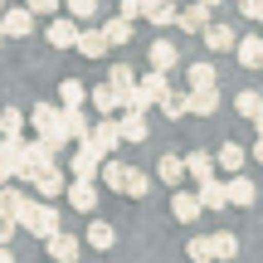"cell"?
Segmentation results:
<instances>
[{"label":"cell","mask_w":263,"mask_h":263,"mask_svg":"<svg viewBox=\"0 0 263 263\" xmlns=\"http://www.w3.org/2000/svg\"><path fill=\"white\" fill-rule=\"evenodd\" d=\"M59 112H64V107H54V103H34V117H29V122H34V137L44 141L49 151H64L68 146L64 127H59Z\"/></svg>","instance_id":"1"},{"label":"cell","mask_w":263,"mask_h":263,"mask_svg":"<svg viewBox=\"0 0 263 263\" xmlns=\"http://www.w3.org/2000/svg\"><path fill=\"white\" fill-rule=\"evenodd\" d=\"M166 88H171V78L151 68L146 78H137V83H132V93H127V107H137V112H146L151 103H161V93H166Z\"/></svg>","instance_id":"2"},{"label":"cell","mask_w":263,"mask_h":263,"mask_svg":"<svg viewBox=\"0 0 263 263\" xmlns=\"http://www.w3.org/2000/svg\"><path fill=\"white\" fill-rule=\"evenodd\" d=\"M88 146L98 151V156H112L117 146H122V132H117V117H103V122L88 127Z\"/></svg>","instance_id":"3"},{"label":"cell","mask_w":263,"mask_h":263,"mask_svg":"<svg viewBox=\"0 0 263 263\" xmlns=\"http://www.w3.org/2000/svg\"><path fill=\"white\" fill-rule=\"evenodd\" d=\"M34 195H44V200H54V195H64V185H68V176H64V166L59 161H49V166H39L34 171Z\"/></svg>","instance_id":"4"},{"label":"cell","mask_w":263,"mask_h":263,"mask_svg":"<svg viewBox=\"0 0 263 263\" xmlns=\"http://www.w3.org/2000/svg\"><path fill=\"white\" fill-rule=\"evenodd\" d=\"M0 205H5V215L15 219L20 229H25L29 219H34V200H29V195H25L20 185H5V190H0Z\"/></svg>","instance_id":"5"},{"label":"cell","mask_w":263,"mask_h":263,"mask_svg":"<svg viewBox=\"0 0 263 263\" xmlns=\"http://www.w3.org/2000/svg\"><path fill=\"white\" fill-rule=\"evenodd\" d=\"M0 29H5V39H25V34H34V10H0Z\"/></svg>","instance_id":"6"},{"label":"cell","mask_w":263,"mask_h":263,"mask_svg":"<svg viewBox=\"0 0 263 263\" xmlns=\"http://www.w3.org/2000/svg\"><path fill=\"white\" fill-rule=\"evenodd\" d=\"M44 244H49V258H54V263H78V254H83V239L64 234V229H54Z\"/></svg>","instance_id":"7"},{"label":"cell","mask_w":263,"mask_h":263,"mask_svg":"<svg viewBox=\"0 0 263 263\" xmlns=\"http://www.w3.org/2000/svg\"><path fill=\"white\" fill-rule=\"evenodd\" d=\"M146 59H151V68H156V73H171V68L180 64V44H176V39H151Z\"/></svg>","instance_id":"8"},{"label":"cell","mask_w":263,"mask_h":263,"mask_svg":"<svg viewBox=\"0 0 263 263\" xmlns=\"http://www.w3.org/2000/svg\"><path fill=\"white\" fill-rule=\"evenodd\" d=\"M49 161H54V151H49L44 141L34 137V141L25 146V161H20V171H15V176H20V180H34V171H39V166H49Z\"/></svg>","instance_id":"9"},{"label":"cell","mask_w":263,"mask_h":263,"mask_svg":"<svg viewBox=\"0 0 263 263\" xmlns=\"http://www.w3.org/2000/svg\"><path fill=\"white\" fill-rule=\"evenodd\" d=\"M59 224H64V215H59V205H34V219H29V234H34V239H49V234H54V229Z\"/></svg>","instance_id":"10"},{"label":"cell","mask_w":263,"mask_h":263,"mask_svg":"<svg viewBox=\"0 0 263 263\" xmlns=\"http://www.w3.org/2000/svg\"><path fill=\"white\" fill-rule=\"evenodd\" d=\"M200 210H205V205H200V195H195V190H176V195H171V215H176L180 224H195V219H200Z\"/></svg>","instance_id":"11"},{"label":"cell","mask_w":263,"mask_h":263,"mask_svg":"<svg viewBox=\"0 0 263 263\" xmlns=\"http://www.w3.org/2000/svg\"><path fill=\"white\" fill-rule=\"evenodd\" d=\"M200 34H205V44L215 49V54H229V49L239 44V34H234V25H219V20H210V25L200 29Z\"/></svg>","instance_id":"12"},{"label":"cell","mask_w":263,"mask_h":263,"mask_svg":"<svg viewBox=\"0 0 263 263\" xmlns=\"http://www.w3.org/2000/svg\"><path fill=\"white\" fill-rule=\"evenodd\" d=\"M88 103H93V107H98V112H103V117H117V112H122V107H127V98L117 93L112 83H103V88H93V93H88Z\"/></svg>","instance_id":"13"},{"label":"cell","mask_w":263,"mask_h":263,"mask_svg":"<svg viewBox=\"0 0 263 263\" xmlns=\"http://www.w3.org/2000/svg\"><path fill=\"white\" fill-rule=\"evenodd\" d=\"M215 107H219V88H185V112L210 117Z\"/></svg>","instance_id":"14"},{"label":"cell","mask_w":263,"mask_h":263,"mask_svg":"<svg viewBox=\"0 0 263 263\" xmlns=\"http://www.w3.org/2000/svg\"><path fill=\"white\" fill-rule=\"evenodd\" d=\"M64 195H68V205L83 210V215H88V210H98V185H93V180H68Z\"/></svg>","instance_id":"15"},{"label":"cell","mask_w":263,"mask_h":263,"mask_svg":"<svg viewBox=\"0 0 263 263\" xmlns=\"http://www.w3.org/2000/svg\"><path fill=\"white\" fill-rule=\"evenodd\" d=\"M98 166H103V156H98V151L88 146V141H78L73 166H68V171H73V180H93V176H98Z\"/></svg>","instance_id":"16"},{"label":"cell","mask_w":263,"mask_h":263,"mask_svg":"<svg viewBox=\"0 0 263 263\" xmlns=\"http://www.w3.org/2000/svg\"><path fill=\"white\" fill-rule=\"evenodd\" d=\"M195 195H200V205H205V210H229V185H224V180H215V176L200 180Z\"/></svg>","instance_id":"17"},{"label":"cell","mask_w":263,"mask_h":263,"mask_svg":"<svg viewBox=\"0 0 263 263\" xmlns=\"http://www.w3.org/2000/svg\"><path fill=\"white\" fill-rule=\"evenodd\" d=\"M224 185H229V205H234V210H249V205L258 200V185H254L249 176H229Z\"/></svg>","instance_id":"18"},{"label":"cell","mask_w":263,"mask_h":263,"mask_svg":"<svg viewBox=\"0 0 263 263\" xmlns=\"http://www.w3.org/2000/svg\"><path fill=\"white\" fill-rule=\"evenodd\" d=\"M117 132H122V141H146V112H137V107H127L122 117H117Z\"/></svg>","instance_id":"19"},{"label":"cell","mask_w":263,"mask_h":263,"mask_svg":"<svg viewBox=\"0 0 263 263\" xmlns=\"http://www.w3.org/2000/svg\"><path fill=\"white\" fill-rule=\"evenodd\" d=\"M73 49H78L83 59H103V54H107V39H103V29H78Z\"/></svg>","instance_id":"20"},{"label":"cell","mask_w":263,"mask_h":263,"mask_svg":"<svg viewBox=\"0 0 263 263\" xmlns=\"http://www.w3.org/2000/svg\"><path fill=\"white\" fill-rule=\"evenodd\" d=\"M244 161H249V151L239 146V141H224V146L215 151V166H224L229 176H239V171H244Z\"/></svg>","instance_id":"21"},{"label":"cell","mask_w":263,"mask_h":263,"mask_svg":"<svg viewBox=\"0 0 263 263\" xmlns=\"http://www.w3.org/2000/svg\"><path fill=\"white\" fill-rule=\"evenodd\" d=\"M59 127H64L68 141H88V117L78 112V107H64V112H59Z\"/></svg>","instance_id":"22"},{"label":"cell","mask_w":263,"mask_h":263,"mask_svg":"<svg viewBox=\"0 0 263 263\" xmlns=\"http://www.w3.org/2000/svg\"><path fill=\"white\" fill-rule=\"evenodd\" d=\"M234 54H239V64H244V68H263V34L239 39V44H234Z\"/></svg>","instance_id":"23"},{"label":"cell","mask_w":263,"mask_h":263,"mask_svg":"<svg viewBox=\"0 0 263 263\" xmlns=\"http://www.w3.org/2000/svg\"><path fill=\"white\" fill-rule=\"evenodd\" d=\"M83 244H93V249H103V254H112V244H117V229L107 224V219H93L88 224V239Z\"/></svg>","instance_id":"24"},{"label":"cell","mask_w":263,"mask_h":263,"mask_svg":"<svg viewBox=\"0 0 263 263\" xmlns=\"http://www.w3.org/2000/svg\"><path fill=\"white\" fill-rule=\"evenodd\" d=\"M73 39H78V25H73V20H49V44H54V49H73Z\"/></svg>","instance_id":"25"},{"label":"cell","mask_w":263,"mask_h":263,"mask_svg":"<svg viewBox=\"0 0 263 263\" xmlns=\"http://www.w3.org/2000/svg\"><path fill=\"white\" fill-rule=\"evenodd\" d=\"M176 25L185 29V34H200V29L210 25V10L205 5H185V10H176Z\"/></svg>","instance_id":"26"},{"label":"cell","mask_w":263,"mask_h":263,"mask_svg":"<svg viewBox=\"0 0 263 263\" xmlns=\"http://www.w3.org/2000/svg\"><path fill=\"white\" fill-rule=\"evenodd\" d=\"M98 180H103L107 190H127V166L112 156H103V166H98Z\"/></svg>","instance_id":"27"},{"label":"cell","mask_w":263,"mask_h":263,"mask_svg":"<svg viewBox=\"0 0 263 263\" xmlns=\"http://www.w3.org/2000/svg\"><path fill=\"white\" fill-rule=\"evenodd\" d=\"M103 39H107V49L112 44H132V20H122V15H112V20H103Z\"/></svg>","instance_id":"28"},{"label":"cell","mask_w":263,"mask_h":263,"mask_svg":"<svg viewBox=\"0 0 263 263\" xmlns=\"http://www.w3.org/2000/svg\"><path fill=\"white\" fill-rule=\"evenodd\" d=\"M156 176L166 180V185H180V180H185V161H180L176 151H166V156L156 161Z\"/></svg>","instance_id":"29"},{"label":"cell","mask_w":263,"mask_h":263,"mask_svg":"<svg viewBox=\"0 0 263 263\" xmlns=\"http://www.w3.org/2000/svg\"><path fill=\"white\" fill-rule=\"evenodd\" d=\"M180 161H185V176H195V180L215 176V156H210V151H190V156H180Z\"/></svg>","instance_id":"30"},{"label":"cell","mask_w":263,"mask_h":263,"mask_svg":"<svg viewBox=\"0 0 263 263\" xmlns=\"http://www.w3.org/2000/svg\"><path fill=\"white\" fill-rule=\"evenodd\" d=\"M185 83H190V88H215V64H210V59L185 64Z\"/></svg>","instance_id":"31"},{"label":"cell","mask_w":263,"mask_h":263,"mask_svg":"<svg viewBox=\"0 0 263 263\" xmlns=\"http://www.w3.org/2000/svg\"><path fill=\"white\" fill-rule=\"evenodd\" d=\"M59 103H64V107H83V103H88V83L64 78V83H59Z\"/></svg>","instance_id":"32"},{"label":"cell","mask_w":263,"mask_h":263,"mask_svg":"<svg viewBox=\"0 0 263 263\" xmlns=\"http://www.w3.org/2000/svg\"><path fill=\"white\" fill-rule=\"evenodd\" d=\"M176 0H146V20L151 25H176Z\"/></svg>","instance_id":"33"},{"label":"cell","mask_w":263,"mask_h":263,"mask_svg":"<svg viewBox=\"0 0 263 263\" xmlns=\"http://www.w3.org/2000/svg\"><path fill=\"white\" fill-rule=\"evenodd\" d=\"M64 10H68V20H73V25H88V20H98V0H64Z\"/></svg>","instance_id":"34"},{"label":"cell","mask_w":263,"mask_h":263,"mask_svg":"<svg viewBox=\"0 0 263 263\" xmlns=\"http://www.w3.org/2000/svg\"><path fill=\"white\" fill-rule=\"evenodd\" d=\"M156 107H161V112H166V117H185V88H166Z\"/></svg>","instance_id":"35"},{"label":"cell","mask_w":263,"mask_h":263,"mask_svg":"<svg viewBox=\"0 0 263 263\" xmlns=\"http://www.w3.org/2000/svg\"><path fill=\"white\" fill-rule=\"evenodd\" d=\"M127 195H132V200L151 195V176H146L141 166H127Z\"/></svg>","instance_id":"36"},{"label":"cell","mask_w":263,"mask_h":263,"mask_svg":"<svg viewBox=\"0 0 263 263\" xmlns=\"http://www.w3.org/2000/svg\"><path fill=\"white\" fill-rule=\"evenodd\" d=\"M25 132V112L20 107H0V137H20Z\"/></svg>","instance_id":"37"},{"label":"cell","mask_w":263,"mask_h":263,"mask_svg":"<svg viewBox=\"0 0 263 263\" xmlns=\"http://www.w3.org/2000/svg\"><path fill=\"white\" fill-rule=\"evenodd\" d=\"M210 254H215V258H234L239 254V239L234 234H210Z\"/></svg>","instance_id":"38"},{"label":"cell","mask_w":263,"mask_h":263,"mask_svg":"<svg viewBox=\"0 0 263 263\" xmlns=\"http://www.w3.org/2000/svg\"><path fill=\"white\" fill-rule=\"evenodd\" d=\"M107 83H112V88H117V93H122V98H127V93H132V83H137V73H132V68H127V64H112V73H107Z\"/></svg>","instance_id":"39"},{"label":"cell","mask_w":263,"mask_h":263,"mask_svg":"<svg viewBox=\"0 0 263 263\" xmlns=\"http://www.w3.org/2000/svg\"><path fill=\"white\" fill-rule=\"evenodd\" d=\"M185 254H190V263H215V254H210V234H195L185 244Z\"/></svg>","instance_id":"40"},{"label":"cell","mask_w":263,"mask_h":263,"mask_svg":"<svg viewBox=\"0 0 263 263\" xmlns=\"http://www.w3.org/2000/svg\"><path fill=\"white\" fill-rule=\"evenodd\" d=\"M234 107H239V112H244V117H258V112H263V93H254V88H244Z\"/></svg>","instance_id":"41"},{"label":"cell","mask_w":263,"mask_h":263,"mask_svg":"<svg viewBox=\"0 0 263 263\" xmlns=\"http://www.w3.org/2000/svg\"><path fill=\"white\" fill-rule=\"evenodd\" d=\"M117 15H122V20H146V0H122Z\"/></svg>","instance_id":"42"},{"label":"cell","mask_w":263,"mask_h":263,"mask_svg":"<svg viewBox=\"0 0 263 263\" xmlns=\"http://www.w3.org/2000/svg\"><path fill=\"white\" fill-rule=\"evenodd\" d=\"M239 15L244 20H263V0H239Z\"/></svg>","instance_id":"43"},{"label":"cell","mask_w":263,"mask_h":263,"mask_svg":"<svg viewBox=\"0 0 263 263\" xmlns=\"http://www.w3.org/2000/svg\"><path fill=\"white\" fill-rule=\"evenodd\" d=\"M15 229H20V224L5 215V210H0V244H10V239H15Z\"/></svg>","instance_id":"44"},{"label":"cell","mask_w":263,"mask_h":263,"mask_svg":"<svg viewBox=\"0 0 263 263\" xmlns=\"http://www.w3.org/2000/svg\"><path fill=\"white\" fill-rule=\"evenodd\" d=\"M59 5H64V0H29V10H34V15H54Z\"/></svg>","instance_id":"45"},{"label":"cell","mask_w":263,"mask_h":263,"mask_svg":"<svg viewBox=\"0 0 263 263\" xmlns=\"http://www.w3.org/2000/svg\"><path fill=\"white\" fill-rule=\"evenodd\" d=\"M5 180H15V166H10V161L0 156V185H5Z\"/></svg>","instance_id":"46"},{"label":"cell","mask_w":263,"mask_h":263,"mask_svg":"<svg viewBox=\"0 0 263 263\" xmlns=\"http://www.w3.org/2000/svg\"><path fill=\"white\" fill-rule=\"evenodd\" d=\"M0 263H15V254H10V249H5V244H0Z\"/></svg>","instance_id":"47"},{"label":"cell","mask_w":263,"mask_h":263,"mask_svg":"<svg viewBox=\"0 0 263 263\" xmlns=\"http://www.w3.org/2000/svg\"><path fill=\"white\" fill-rule=\"evenodd\" d=\"M254 161H258V166H263V137H258V146H254Z\"/></svg>","instance_id":"48"},{"label":"cell","mask_w":263,"mask_h":263,"mask_svg":"<svg viewBox=\"0 0 263 263\" xmlns=\"http://www.w3.org/2000/svg\"><path fill=\"white\" fill-rule=\"evenodd\" d=\"M195 5H205V10H215V5H224V0H195Z\"/></svg>","instance_id":"49"},{"label":"cell","mask_w":263,"mask_h":263,"mask_svg":"<svg viewBox=\"0 0 263 263\" xmlns=\"http://www.w3.org/2000/svg\"><path fill=\"white\" fill-rule=\"evenodd\" d=\"M254 127H258V137H263V112H258V117H254Z\"/></svg>","instance_id":"50"},{"label":"cell","mask_w":263,"mask_h":263,"mask_svg":"<svg viewBox=\"0 0 263 263\" xmlns=\"http://www.w3.org/2000/svg\"><path fill=\"white\" fill-rule=\"evenodd\" d=\"M0 44H5V29H0Z\"/></svg>","instance_id":"51"},{"label":"cell","mask_w":263,"mask_h":263,"mask_svg":"<svg viewBox=\"0 0 263 263\" xmlns=\"http://www.w3.org/2000/svg\"><path fill=\"white\" fill-rule=\"evenodd\" d=\"M0 10H5V0H0Z\"/></svg>","instance_id":"52"},{"label":"cell","mask_w":263,"mask_h":263,"mask_svg":"<svg viewBox=\"0 0 263 263\" xmlns=\"http://www.w3.org/2000/svg\"><path fill=\"white\" fill-rule=\"evenodd\" d=\"M0 210H5V205H0Z\"/></svg>","instance_id":"53"}]
</instances>
